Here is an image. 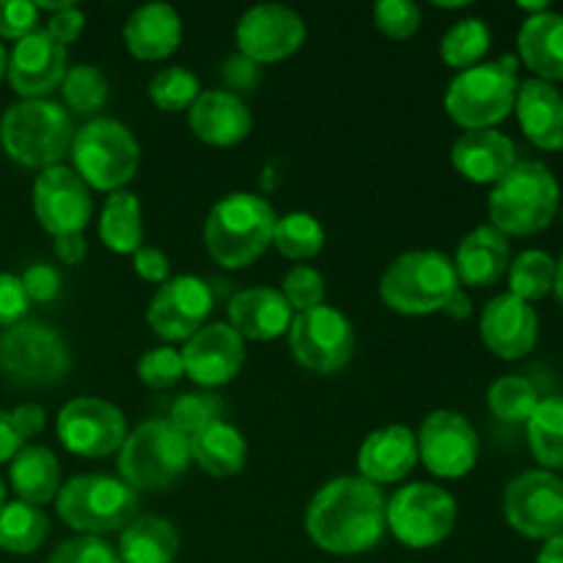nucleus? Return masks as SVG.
I'll list each match as a JSON object with an SVG mask.
<instances>
[{"instance_id": "obj_24", "label": "nucleus", "mask_w": 563, "mask_h": 563, "mask_svg": "<svg viewBox=\"0 0 563 563\" xmlns=\"http://www.w3.org/2000/svg\"><path fill=\"white\" fill-rule=\"evenodd\" d=\"M418 462V438L412 429L394 423L368 434L357 454L361 478L372 484L401 482Z\"/></svg>"}, {"instance_id": "obj_53", "label": "nucleus", "mask_w": 563, "mask_h": 563, "mask_svg": "<svg viewBox=\"0 0 563 563\" xmlns=\"http://www.w3.org/2000/svg\"><path fill=\"white\" fill-rule=\"evenodd\" d=\"M11 423H14L16 434L25 440L42 432L44 423H47V416H44V410L38 405H20L11 412Z\"/></svg>"}, {"instance_id": "obj_22", "label": "nucleus", "mask_w": 563, "mask_h": 563, "mask_svg": "<svg viewBox=\"0 0 563 563\" xmlns=\"http://www.w3.org/2000/svg\"><path fill=\"white\" fill-rule=\"evenodd\" d=\"M451 163L476 185H498L517 165V146L498 130H471L451 148Z\"/></svg>"}, {"instance_id": "obj_19", "label": "nucleus", "mask_w": 563, "mask_h": 563, "mask_svg": "<svg viewBox=\"0 0 563 563\" xmlns=\"http://www.w3.org/2000/svg\"><path fill=\"white\" fill-rule=\"evenodd\" d=\"M185 374L203 388L231 383L245 363V339L231 324L214 322L187 339L181 350Z\"/></svg>"}, {"instance_id": "obj_47", "label": "nucleus", "mask_w": 563, "mask_h": 563, "mask_svg": "<svg viewBox=\"0 0 563 563\" xmlns=\"http://www.w3.org/2000/svg\"><path fill=\"white\" fill-rule=\"evenodd\" d=\"M38 9L27 0H0V36L3 38H25L36 31Z\"/></svg>"}, {"instance_id": "obj_12", "label": "nucleus", "mask_w": 563, "mask_h": 563, "mask_svg": "<svg viewBox=\"0 0 563 563\" xmlns=\"http://www.w3.org/2000/svg\"><path fill=\"white\" fill-rule=\"evenodd\" d=\"M291 355L300 366L317 374H335L352 361L355 330L352 322L330 306H317L291 319L289 328Z\"/></svg>"}, {"instance_id": "obj_35", "label": "nucleus", "mask_w": 563, "mask_h": 563, "mask_svg": "<svg viewBox=\"0 0 563 563\" xmlns=\"http://www.w3.org/2000/svg\"><path fill=\"white\" fill-rule=\"evenodd\" d=\"M47 531L49 520L38 506L14 500V504H5L0 509V548L9 550V553H33L44 544Z\"/></svg>"}, {"instance_id": "obj_37", "label": "nucleus", "mask_w": 563, "mask_h": 563, "mask_svg": "<svg viewBox=\"0 0 563 563\" xmlns=\"http://www.w3.org/2000/svg\"><path fill=\"white\" fill-rule=\"evenodd\" d=\"M489 42H493V33H489L487 22L471 16V20H460L445 31L443 42H440V55L449 66L465 71L487 55Z\"/></svg>"}, {"instance_id": "obj_56", "label": "nucleus", "mask_w": 563, "mask_h": 563, "mask_svg": "<svg viewBox=\"0 0 563 563\" xmlns=\"http://www.w3.org/2000/svg\"><path fill=\"white\" fill-rule=\"evenodd\" d=\"M443 311L449 313L451 319H467V317H471V313H473V302H471V297H467V291L456 289L454 295H451V300L445 302Z\"/></svg>"}, {"instance_id": "obj_54", "label": "nucleus", "mask_w": 563, "mask_h": 563, "mask_svg": "<svg viewBox=\"0 0 563 563\" xmlns=\"http://www.w3.org/2000/svg\"><path fill=\"white\" fill-rule=\"evenodd\" d=\"M88 245H86V236L80 234H64V236H55V256L60 258L64 264H80L86 258Z\"/></svg>"}, {"instance_id": "obj_51", "label": "nucleus", "mask_w": 563, "mask_h": 563, "mask_svg": "<svg viewBox=\"0 0 563 563\" xmlns=\"http://www.w3.org/2000/svg\"><path fill=\"white\" fill-rule=\"evenodd\" d=\"M82 27H86V14H82L77 5H66V9L55 11L47 22V33L55 38V42L64 44V47L80 36Z\"/></svg>"}, {"instance_id": "obj_58", "label": "nucleus", "mask_w": 563, "mask_h": 563, "mask_svg": "<svg viewBox=\"0 0 563 563\" xmlns=\"http://www.w3.org/2000/svg\"><path fill=\"white\" fill-rule=\"evenodd\" d=\"M555 295H559V300H561V306H563V256H561V262H559V267H555Z\"/></svg>"}, {"instance_id": "obj_45", "label": "nucleus", "mask_w": 563, "mask_h": 563, "mask_svg": "<svg viewBox=\"0 0 563 563\" xmlns=\"http://www.w3.org/2000/svg\"><path fill=\"white\" fill-rule=\"evenodd\" d=\"M374 22H377V27L385 36L401 42V38H410L418 33V27H421V9L410 3V0H379L374 5Z\"/></svg>"}, {"instance_id": "obj_7", "label": "nucleus", "mask_w": 563, "mask_h": 563, "mask_svg": "<svg viewBox=\"0 0 563 563\" xmlns=\"http://www.w3.org/2000/svg\"><path fill=\"white\" fill-rule=\"evenodd\" d=\"M58 517L75 531L97 537V533L121 531L137 517V493L126 482L113 476L71 478L55 495Z\"/></svg>"}, {"instance_id": "obj_40", "label": "nucleus", "mask_w": 563, "mask_h": 563, "mask_svg": "<svg viewBox=\"0 0 563 563\" xmlns=\"http://www.w3.org/2000/svg\"><path fill=\"white\" fill-rule=\"evenodd\" d=\"M223 399L212 390H192V394H181L179 399L170 405V427L176 432L185 434L187 440H192L196 434H201L203 429L214 427L223 418Z\"/></svg>"}, {"instance_id": "obj_21", "label": "nucleus", "mask_w": 563, "mask_h": 563, "mask_svg": "<svg viewBox=\"0 0 563 563\" xmlns=\"http://www.w3.org/2000/svg\"><path fill=\"white\" fill-rule=\"evenodd\" d=\"M482 339L500 361H520L539 341V317L531 302L500 295L482 313Z\"/></svg>"}, {"instance_id": "obj_57", "label": "nucleus", "mask_w": 563, "mask_h": 563, "mask_svg": "<svg viewBox=\"0 0 563 563\" xmlns=\"http://www.w3.org/2000/svg\"><path fill=\"white\" fill-rule=\"evenodd\" d=\"M537 563H563V533L544 542V548L539 550Z\"/></svg>"}, {"instance_id": "obj_38", "label": "nucleus", "mask_w": 563, "mask_h": 563, "mask_svg": "<svg viewBox=\"0 0 563 563\" xmlns=\"http://www.w3.org/2000/svg\"><path fill=\"white\" fill-rule=\"evenodd\" d=\"M555 262L550 253L544 251H526L509 264V295L520 297V300L533 302L542 300L544 295H550L555 286Z\"/></svg>"}, {"instance_id": "obj_4", "label": "nucleus", "mask_w": 563, "mask_h": 563, "mask_svg": "<svg viewBox=\"0 0 563 563\" xmlns=\"http://www.w3.org/2000/svg\"><path fill=\"white\" fill-rule=\"evenodd\" d=\"M69 110L53 99H22L0 119V143L14 163L25 168H53L69 154L75 141Z\"/></svg>"}, {"instance_id": "obj_15", "label": "nucleus", "mask_w": 563, "mask_h": 563, "mask_svg": "<svg viewBox=\"0 0 563 563\" xmlns=\"http://www.w3.org/2000/svg\"><path fill=\"white\" fill-rule=\"evenodd\" d=\"M306 42V20L280 3L253 5L236 22V47L253 64H275L289 58Z\"/></svg>"}, {"instance_id": "obj_29", "label": "nucleus", "mask_w": 563, "mask_h": 563, "mask_svg": "<svg viewBox=\"0 0 563 563\" xmlns=\"http://www.w3.org/2000/svg\"><path fill=\"white\" fill-rule=\"evenodd\" d=\"M517 47L522 64L537 75V80H563V14L548 9L528 16L517 33Z\"/></svg>"}, {"instance_id": "obj_28", "label": "nucleus", "mask_w": 563, "mask_h": 563, "mask_svg": "<svg viewBox=\"0 0 563 563\" xmlns=\"http://www.w3.org/2000/svg\"><path fill=\"white\" fill-rule=\"evenodd\" d=\"M181 20L168 3H146L124 25V44L135 58L163 60L179 47Z\"/></svg>"}, {"instance_id": "obj_27", "label": "nucleus", "mask_w": 563, "mask_h": 563, "mask_svg": "<svg viewBox=\"0 0 563 563\" xmlns=\"http://www.w3.org/2000/svg\"><path fill=\"white\" fill-rule=\"evenodd\" d=\"M509 236L500 234L495 225H478L465 240L460 242L456 251V278L465 286H493L500 280V275L509 269Z\"/></svg>"}, {"instance_id": "obj_20", "label": "nucleus", "mask_w": 563, "mask_h": 563, "mask_svg": "<svg viewBox=\"0 0 563 563\" xmlns=\"http://www.w3.org/2000/svg\"><path fill=\"white\" fill-rule=\"evenodd\" d=\"M11 88L25 99H44L64 82L66 47L47 31H33L14 44L5 66Z\"/></svg>"}, {"instance_id": "obj_10", "label": "nucleus", "mask_w": 563, "mask_h": 563, "mask_svg": "<svg viewBox=\"0 0 563 563\" xmlns=\"http://www.w3.org/2000/svg\"><path fill=\"white\" fill-rule=\"evenodd\" d=\"M71 368L66 341L49 324L25 319L0 335V372L20 385H53Z\"/></svg>"}, {"instance_id": "obj_5", "label": "nucleus", "mask_w": 563, "mask_h": 563, "mask_svg": "<svg viewBox=\"0 0 563 563\" xmlns=\"http://www.w3.org/2000/svg\"><path fill=\"white\" fill-rule=\"evenodd\" d=\"M517 91H520L517 58L504 55L500 60L460 71L445 91V110L467 132L495 130V124L515 110Z\"/></svg>"}, {"instance_id": "obj_44", "label": "nucleus", "mask_w": 563, "mask_h": 563, "mask_svg": "<svg viewBox=\"0 0 563 563\" xmlns=\"http://www.w3.org/2000/svg\"><path fill=\"white\" fill-rule=\"evenodd\" d=\"M137 377L148 388H170L185 377V363H181V352L170 350V346H157L148 350L137 363Z\"/></svg>"}, {"instance_id": "obj_61", "label": "nucleus", "mask_w": 563, "mask_h": 563, "mask_svg": "<svg viewBox=\"0 0 563 563\" xmlns=\"http://www.w3.org/2000/svg\"><path fill=\"white\" fill-rule=\"evenodd\" d=\"M561 218H563V212H561Z\"/></svg>"}, {"instance_id": "obj_42", "label": "nucleus", "mask_w": 563, "mask_h": 563, "mask_svg": "<svg viewBox=\"0 0 563 563\" xmlns=\"http://www.w3.org/2000/svg\"><path fill=\"white\" fill-rule=\"evenodd\" d=\"M148 97L159 110H190L192 102L201 97V82L185 66H168L154 75Z\"/></svg>"}, {"instance_id": "obj_60", "label": "nucleus", "mask_w": 563, "mask_h": 563, "mask_svg": "<svg viewBox=\"0 0 563 563\" xmlns=\"http://www.w3.org/2000/svg\"><path fill=\"white\" fill-rule=\"evenodd\" d=\"M5 506V484H3V478H0V509H3Z\"/></svg>"}, {"instance_id": "obj_9", "label": "nucleus", "mask_w": 563, "mask_h": 563, "mask_svg": "<svg viewBox=\"0 0 563 563\" xmlns=\"http://www.w3.org/2000/svg\"><path fill=\"white\" fill-rule=\"evenodd\" d=\"M75 174L93 190L119 192L141 165V148L132 132L115 119H93L71 141Z\"/></svg>"}, {"instance_id": "obj_36", "label": "nucleus", "mask_w": 563, "mask_h": 563, "mask_svg": "<svg viewBox=\"0 0 563 563\" xmlns=\"http://www.w3.org/2000/svg\"><path fill=\"white\" fill-rule=\"evenodd\" d=\"M324 225L308 212H289L275 220L273 245L284 253L286 258H313L324 247Z\"/></svg>"}, {"instance_id": "obj_59", "label": "nucleus", "mask_w": 563, "mask_h": 563, "mask_svg": "<svg viewBox=\"0 0 563 563\" xmlns=\"http://www.w3.org/2000/svg\"><path fill=\"white\" fill-rule=\"evenodd\" d=\"M5 66H9V55H5L3 44H0V80L5 77Z\"/></svg>"}, {"instance_id": "obj_46", "label": "nucleus", "mask_w": 563, "mask_h": 563, "mask_svg": "<svg viewBox=\"0 0 563 563\" xmlns=\"http://www.w3.org/2000/svg\"><path fill=\"white\" fill-rule=\"evenodd\" d=\"M47 563H121L119 553L99 537L69 539L60 544Z\"/></svg>"}, {"instance_id": "obj_41", "label": "nucleus", "mask_w": 563, "mask_h": 563, "mask_svg": "<svg viewBox=\"0 0 563 563\" xmlns=\"http://www.w3.org/2000/svg\"><path fill=\"white\" fill-rule=\"evenodd\" d=\"M60 91H64V102L80 115H93L97 110H102L110 97L108 80H104L102 71L91 64L71 66V69L66 71L64 82H60Z\"/></svg>"}, {"instance_id": "obj_6", "label": "nucleus", "mask_w": 563, "mask_h": 563, "mask_svg": "<svg viewBox=\"0 0 563 563\" xmlns=\"http://www.w3.org/2000/svg\"><path fill=\"white\" fill-rule=\"evenodd\" d=\"M460 289L454 262L438 251H410L396 258L379 280V295L388 308L405 317L443 311Z\"/></svg>"}, {"instance_id": "obj_16", "label": "nucleus", "mask_w": 563, "mask_h": 563, "mask_svg": "<svg viewBox=\"0 0 563 563\" xmlns=\"http://www.w3.org/2000/svg\"><path fill=\"white\" fill-rule=\"evenodd\" d=\"M58 438L77 456H108L124 445L126 421L110 401L82 396L60 407Z\"/></svg>"}, {"instance_id": "obj_31", "label": "nucleus", "mask_w": 563, "mask_h": 563, "mask_svg": "<svg viewBox=\"0 0 563 563\" xmlns=\"http://www.w3.org/2000/svg\"><path fill=\"white\" fill-rule=\"evenodd\" d=\"M9 478L22 504L44 506L58 495L60 465L53 451L42 449V445H27L11 460Z\"/></svg>"}, {"instance_id": "obj_34", "label": "nucleus", "mask_w": 563, "mask_h": 563, "mask_svg": "<svg viewBox=\"0 0 563 563\" xmlns=\"http://www.w3.org/2000/svg\"><path fill=\"white\" fill-rule=\"evenodd\" d=\"M526 429L531 454L542 462L544 471H563V396L539 399Z\"/></svg>"}, {"instance_id": "obj_43", "label": "nucleus", "mask_w": 563, "mask_h": 563, "mask_svg": "<svg viewBox=\"0 0 563 563\" xmlns=\"http://www.w3.org/2000/svg\"><path fill=\"white\" fill-rule=\"evenodd\" d=\"M324 278L319 269L313 267H306V264H300V267L289 269V275L284 278V286H280V295L286 297V302L291 306V311L297 308V313L302 311H311V308L322 306L324 302Z\"/></svg>"}, {"instance_id": "obj_49", "label": "nucleus", "mask_w": 563, "mask_h": 563, "mask_svg": "<svg viewBox=\"0 0 563 563\" xmlns=\"http://www.w3.org/2000/svg\"><path fill=\"white\" fill-rule=\"evenodd\" d=\"M27 295L22 289V280L16 275L0 273V324L11 328V324L22 322L27 313Z\"/></svg>"}, {"instance_id": "obj_39", "label": "nucleus", "mask_w": 563, "mask_h": 563, "mask_svg": "<svg viewBox=\"0 0 563 563\" xmlns=\"http://www.w3.org/2000/svg\"><path fill=\"white\" fill-rule=\"evenodd\" d=\"M487 405L495 418L506 423H526L539 405V390L526 377H500L495 379L487 394Z\"/></svg>"}, {"instance_id": "obj_13", "label": "nucleus", "mask_w": 563, "mask_h": 563, "mask_svg": "<svg viewBox=\"0 0 563 563\" xmlns=\"http://www.w3.org/2000/svg\"><path fill=\"white\" fill-rule=\"evenodd\" d=\"M504 511L509 526L526 539H555L563 533V478L550 471H526L506 487Z\"/></svg>"}, {"instance_id": "obj_2", "label": "nucleus", "mask_w": 563, "mask_h": 563, "mask_svg": "<svg viewBox=\"0 0 563 563\" xmlns=\"http://www.w3.org/2000/svg\"><path fill=\"white\" fill-rule=\"evenodd\" d=\"M275 212L256 192H231L209 209L203 225L207 251L220 267L240 269L273 245Z\"/></svg>"}, {"instance_id": "obj_3", "label": "nucleus", "mask_w": 563, "mask_h": 563, "mask_svg": "<svg viewBox=\"0 0 563 563\" xmlns=\"http://www.w3.org/2000/svg\"><path fill=\"white\" fill-rule=\"evenodd\" d=\"M559 203L561 187L553 170L522 159L489 192V220L506 236H531L553 223Z\"/></svg>"}, {"instance_id": "obj_25", "label": "nucleus", "mask_w": 563, "mask_h": 563, "mask_svg": "<svg viewBox=\"0 0 563 563\" xmlns=\"http://www.w3.org/2000/svg\"><path fill=\"white\" fill-rule=\"evenodd\" d=\"M229 319L231 328L242 335V339L253 341H273L284 335L291 328V306L280 289H269V286H253V289L236 291L229 302Z\"/></svg>"}, {"instance_id": "obj_11", "label": "nucleus", "mask_w": 563, "mask_h": 563, "mask_svg": "<svg viewBox=\"0 0 563 563\" xmlns=\"http://www.w3.org/2000/svg\"><path fill=\"white\" fill-rule=\"evenodd\" d=\"M385 522L407 548H434L454 531L456 500L438 484H407L385 504Z\"/></svg>"}, {"instance_id": "obj_50", "label": "nucleus", "mask_w": 563, "mask_h": 563, "mask_svg": "<svg viewBox=\"0 0 563 563\" xmlns=\"http://www.w3.org/2000/svg\"><path fill=\"white\" fill-rule=\"evenodd\" d=\"M132 256H135V269L143 280H148V284H165V280H170V262L159 247L141 245Z\"/></svg>"}, {"instance_id": "obj_23", "label": "nucleus", "mask_w": 563, "mask_h": 563, "mask_svg": "<svg viewBox=\"0 0 563 563\" xmlns=\"http://www.w3.org/2000/svg\"><path fill=\"white\" fill-rule=\"evenodd\" d=\"M187 124L212 146H234L253 130V115L234 91H207L187 110Z\"/></svg>"}, {"instance_id": "obj_26", "label": "nucleus", "mask_w": 563, "mask_h": 563, "mask_svg": "<svg viewBox=\"0 0 563 563\" xmlns=\"http://www.w3.org/2000/svg\"><path fill=\"white\" fill-rule=\"evenodd\" d=\"M517 119L528 141L544 152L563 148V93L553 82L526 80L517 91Z\"/></svg>"}, {"instance_id": "obj_52", "label": "nucleus", "mask_w": 563, "mask_h": 563, "mask_svg": "<svg viewBox=\"0 0 563 563\" xmlns=\"http://www.w3.org/2000/svg\"><path fill=\"white\" fill-rule=\"evenodd\" d=\"M223 77L229 82V88H253L258 82V64H253L245 55H231L223 66Z\"/></svg>"}, {"instance_id": "obj_55", "label": "nucleus", "mask_w": 563, "mask_h": 563, "mask_svg": "<svg viewBox=\"0 0 563 563\" xmlns=\"http://www.w3.org/2000/svg\"><path fill=\"white\" fill-rule=\"evenodd\" d=\"M22 451V438L11 423V412L0 410V462H11Z\"/></svg>"}, {"instance_id": "obj_1", "label": "nucleus", "mask_w": 563, "mask_h": 563, "mask_svg": "<svg viewBox=\"0 0 563 563\" xmlns=\"http://www.w3.org/2000/svg\"><path fill=\"white\" fill-rule=\"evenodd\" d=\"M385 504L377 484L361 476H341L324 484L306 511L308 537L333 555H357L377 548L385 528Z\"/></svg>"}, {"instance_id": "obj_18", "label": "nucleus", "mask_w": 563, "mask_h": 563, "mask_svg": "<svg viewBox=\"0 0 563 563\" xmlns=\"http://www.w3.org/2000/svg\"><path fill=\"white\" fill-rule=\"evenodd\" d=\"M91 192L75 168L53 165L33 181V212L44 231L53 236L80 234L91 220Z\"/></svg>"}, {"instance_id": "obj_30", "label": "nucleus", "mask_w": 563, "mask_h": 563, "mask_svg": "<svg viewBox=\"0 0 563 563\" xmlns=\"http://www.w3.org/2000/svg\"><path fill=\"white\" fill-rule=\"evenodd\" d=\"M176 553H179V533L165 517H135L121 533V563H174Z\"/></svg>"}, {"instance_id": "obj_33", "label": "nucleus", "mask_w": 563, "mask_h": 563, "mask_svg": "<svg viewBox=\"0 0 563 563\" xmlns=\"http://www.w3.org/2000/svg\"><path fill=\"white\" fill-rule=\"evenodd\" d=\"M99 236L115 253H135L143 245V214L135 192H110L99 218Z\"/></svg>"}, {"instance_id": "obj_8", "label": "nucleus", "mask_w": 563, "mask_h": 563, "mask_svg": "<svg viewBox=\"0 0 563 563\" xmlns=\"http://www.w3.org/2000/svg\"><path fill=\"white\" fill-rule=\"evenodd\" d=\"M190 440L170 427V421H146L126 434L119 449L121 482L132 489H168L190 465Z\"/></svg>"}, {"instance_id": "obj_32", "label": "nucleus", "mask_w": 563, "mask_h": 563, "mask_svg": "<svg viewBox=\"0 0 563 563\" xmlns=\"http://www.w3.org/2000/svg\"><path fill=\"white\" fill-rule=\"evenodd\" d=\"M190 456L214 478H229L245 467L247 443L231 423L220 421L190 440Z\"/></svg>"}, {"instance_id": "obj_17", "label": "nucleus", "mask_w": 563, "mask_h": 563, "mask_svg": "<svg viewBox=\"0 0 563 563\" xmlns=\"http://www.w3.org/2000/svg\"><path fill=\"white\" fill-rule=\"evenodd\" d=\"M212 286L198 275H176L165 280L148 302V324L163 341H187L203 328L212 311Z\"/></svg>"}, {"instance_id": "obj_14", "label": "nucleus", "mask_w": 563, "mask_h": 563, "mask_svg": "<svg viewBox=\"0 0 563 563\" xmlns=\"http://www.w3.org/2000/svg\"><path fill=\"white\" fill-rule=\"evenodd\" d=\"M418 456L438 478H462L476 467L478 434L462 412L434 410L418 432Z\"/></svg>"}, {"instance_id": "obj_48", "label": "nucleus", "mask_w": 563, "mask_h": 563, "mask_svg": "<svg viewBox=\"0 0 563 563\" xmlns=\"http://www.w3.org/2000/svg\"><path fill=\"white\" fill-rule=\"evenodd\" d=\"M20 280H22V289H25L27 300H33V302H49V300H55L60 291V275L53 264H44V262L31 264Z\"/></svg>"}]
</instances>
